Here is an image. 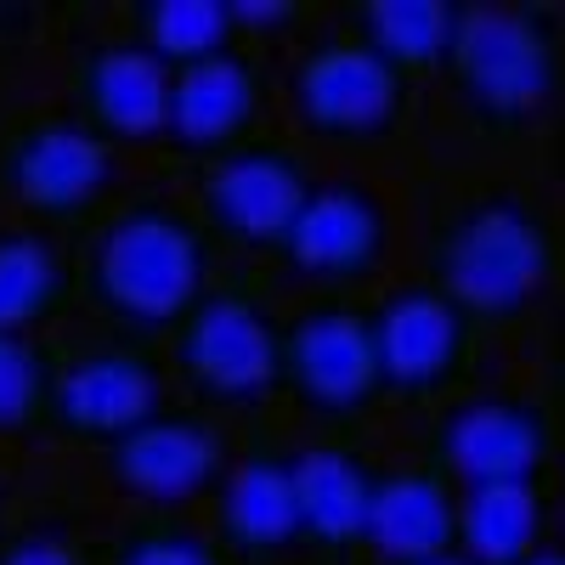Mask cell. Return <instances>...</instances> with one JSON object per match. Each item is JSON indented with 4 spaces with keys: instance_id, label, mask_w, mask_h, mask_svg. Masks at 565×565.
Returning <instances> with one entry per match:
<instances>
[{
    "instance_id": "23",
    "label": "cell",
    "mask_w": 565,
    "mask_h": 565,
    "mask_svg": "<svg viewBox=\"0 0 565 565\" xmlns=\"http://www.w3.org/2000/svg\"><path fill=\"white\" fill-rule=\"evenodd\" d=\"M63 345L45 334H0V441H34L52 430Z\"/></svg>"
},
{
    "instance_id": "2",
    "label": "cell",
    "mask_w": 565,
    "mask_h": 565,
    "mask_svg": "<svg viewBox=\"0 0 565 565\" xmlns=\"http://www.w3.org/2000/svg\"><path fill=\"white\" fill-rule=\"evenodd\" d=\"M559 277V226L526 186L487 181L452 199L424 244V282L452 295L481 328L521 322Z\"/></svg>"
},
{
    "instance_id": "24",
    "label": "cell",
    "mask_w": 565,
    "mask_h": 565,
    "mask_svg": "<svg viewBox=\"0 0 565 565\" xmlns=\"http://www.w3.org/2000/svg\"><path fill=\"white\" fill-rule=\"evenodd\" d=\"M108 565H232L215 532L186 521V509H136L108 543Z\"/></svg>"
},
{
    "instance_id": "25",
    "label": "cell",
    "mask_w": 565,
    "mask_h": 565,
    "mask_svg": "<svg viewBox=\"0 0 565 565\" xmlns=\"http://www.w3.org/2000/svg\"><path fill=\"white\" fill-rule=\"evenodd\" d=\"M0 565H79V548L63 521H29L18 532H0Z\"/></svg>"
},
{
    "instance_id": "9",
    "label": "cell",
    "mask_w": 565,
    "mask_h": 565,
    "mask_svg": "<svg viewBox=\"0 0 565 565\" xmlns=\"http://www.w3.org/2000/svg\"><path fill=\"white\" fill-rule=\"evenodd\" d=\"M271 260L306 289H367L391 260V204L362 175H317Z\"/></svg>"
},
{
    "instance_id": "6",
    "label": "cell",
    "mask_w": 565,
    "mask_h": 565,
    "mask_svg": "<svg viewBox=\"0 0 565 565\" xmlns=\"http://www.w3.org/2000/svg\"><path fill=\"white\" fill-rule=\"evenodd\" d=\"M114 186V148L90 136L68 108H29L0 130V199L29 226L97 221Z\"/></svg>"
},
{
    "instance_id": "18",
    "label": "cell",
    "mask_w": 565,
    "mask_h": 565,
    "mask_svg": "<svg viewBox=\"0 0 565 565\" xmlns=\"http://www.w3.org/2000/svg\"><path fill=\"white\" fill-rule=\"evenodd\" d=\"M458 537L452 548L476 565H521L526 554L548 548L554 532V469L514 481H476L452 498Z\"/></svg>"
},
{
    "instance_id": "7",
    "label": "cell",
    "mask_w": 565,
    "mask_h": 565,
    "mask_svg": "<svg viewBox=\"0 0 565 565\" xmlns=\"http://www.w3.org/2000/svg\"><path fill=\"white\" fill-rule=\"evenodd\" d=\"M282 396L306 418L334 424V430L367 418L385 402L362 300L317 295L295 317H282Z\"/></svg>"
},
{
    "instance_id": "19",
    "label": "cell",
    "mask_w": 565,
    "mask_h": 565,
    "mask_svg": "<svg viewBox=\"0 0 565 565\" xmlns=\"http://www.w3.org/2000/svg\"><path fill=\"white\" fill-rule=\"evenodd\" d=\"M452 498H458V487L430 458L413 469H380L373 476V498H367V521H362V554H373L380 565L447 554L458 537Z\"/></svg>"
},
{
    "instance_id": "20",
    "label": "cell",
    "mask_w": 565,
    "mask_h": 565,
    "mask_svg": "<svg viewBox=\"0 0 565 565\" xmlns=\"http://www.w3.org/2000/svg\"><path fill=\"white\" fill-rule=\"evenodd\" d=\"M79 300L74 255L52 226H0V334H45Z\"/></svg>"
},
{
    "instance_id": "16",
    "label": "cell",
    "mask_w": 565,
    "mask_h": 565,
    "mask_svg": "<svg viewBox=\"0 0 565 565\" xmlns=\"http://www.w3.org/2000/svg\"><path fill=\"white\" fill-rule=\"evenodd\" d=\"M260 108H266V68L244 45L204 57L193 68H175L164 108V153L210 164L226 148L260 136Z\"/></svg>"
},
{
    "instance_id": "28",
    "label": "cell",
    "mask_w": 565,
    "mask_h": 565,
    "mask_svg": "<svg viewBox=\"0 0 565 565\" xmlns=\"http://www.w3.org/2000/svg\"><path fill=\"white\" fill-rule=\"evenodd\" d=\"M7 18H18V12H12V7H0V23H7Z\"/></svg>"
},
{
    "instance_id": "21",
    "label": "cell",
    "mask_w": 565,
    "mask_h": 565,
    "mask_svg": "<svg viewBox=\"0 0 565 565\" xmlns=\"http://www.w3.org/2000/svg\"><path fill=\"white\" fill-rule=\"evenodd\" d=\"M356 45H367L385 68H396L407 85L424 74H441L447 52V23H452V0H362V7L340 12Z\"/></svg>"
},
{
    "instance_id": "11",
    "label": "cell",
    "mask_w": 565,
    "mask_h": 565,
    "mask_svg": "<svg viewBox=\"0 0 565 565\" xmlns=\"http://www.w3.org/2000/svg\"><path fill=\"white\" fill-rule=\"evenodd\" d=\"M554 407L543 396L521 391H469L441 402L430 424V458L452 487H476V481H514V476H537L554 469Z\"/></svg>"
},
{
    "instance_id": "22",
    "label": "cell",
    "mask_w": 565,
    "mask_h": 565,
    "mask_svg": "<svg viewBox=\"0 0 565 565\" xmlns=\"http://www.w3.org/2000/svg\"><path fill=\"white\" fill-rule=\"evenodd\" d=\"M125 23L130 40L153 52L170 74L221 57L244 40L238 0H136V7H125Z\"/></svg>"
},
{
    "instance_id": "8",
    "label": "cell",
    "mask_w": 565,
    "mask_h": 565,
    "mask_svg": "<svg viewBox=\"0 0 565 565\" xmlns=\"http://www.w3.org/2000/svg\"><path fill=\"white\" fill-rule=\"evenodd\" d=\"M289 114L322 148H373L407 125L413 85L351 34H322L289 63Z\"/></svg>"
},
{
    "instance_id": "12",
    "label": "cell",
    "mask_w": 565,
    "mask_h": 565,
    "mask_svg": "<svg viewBox=\"0 0 565 565\" xmlns=\"http://www.w3.org/2000/svg\"><path fill=\"white\" fill-rule=\"evenodd\" d=\"M232 436L204 407H159L108 447L114 492L141 509H193L210 503L232 469Z\"/></svg>"
},
{
    "instance_id": "27",
    "label": "cell",
    "mask_w": 565,
    "mask_h": 565,
    "mask_svg": "<svg viewBox=\"0 0 565 565\" xmlns=\"http://www.w3.org/2000/svg\"><path fill=\"white\" fill-rule=\"evenodd\" d=\"M521 565H565V559H559V548L548 543V548H537V554H526Z\"/></svg>"
},
{
    "instance_id": "10",
    "label": "cell",
    "mask_w": 565,
    "mask_h": 565,
    "mask_svg": "<svg viewBox=\"0 0 565 565\" xmlns=\"http://www.w3.org/2000/svg\"><path fill=\"white\" fill-rule=\"evenodd\" d=\"M317 181V164L295 148L289 136H249L221 159L199 164L193 204L215 244H232L244 255H271L289 232L295 210L306 204Z\"/></svg>"
},
{
    "instance_id": "17",
    "label": "cell",
    "mask_w": 565,
    "mask_h": 565,
    "mask_svg": "<svg viewBox=\"0 0 565 565\" xmlns=\"http://www.w3.org/2000/svg\"><path fill=\"white\" fill-rule=\"evenodd\" d=\"M295 476V514H300V554H317L328 565H345L362 554V521L373 498V463L345 430L317 436L306 447H289Z\"/></svg>"
},
{
    "instance_id": "5",
    "label": "cell",
    "mask_w": 565,
    "mask_h": 565,
    "mask_svg": "<svg viewBox=\"0 0 565 565\" xmlns=\"http://www.w3.org/2000/svg\"><path fill=\"white\" fill-rule=\"evenodd\" d=\"M373 356H380V391L385 402L407 407H441L463 396L469 373L481 356V322L469 317L436 282H396L367 306Z\"/></svg>"
},
{
    "instance_id": "26",
    "label": "cell",
    "mask_w": 565,
    "mask_h": 565,
    "mask_svg": "<svg viewBox=\"0 0 565 565\" xmlns=\"http://www.w3.org/2000/svg\"><path fill=\"white\" fill-rule=\"evenodd\" d=\"M385 565H476V559L458 554V548H447V554H424V559H385Z\"/></svg>"
},
{
    "instance_id": "13",
    "label": "cell",
    "mask_w": 565,
    "mask_h": 565,
    "mask_svg": "<svg viewBox=\"0 0 565 565\" xmlns=\"http://www.w3.org/2000/svg\"><path fill=\"white\" fill-rule=\"evenodd\" d=\"M164 407V362L153 345L108 340L63 351L57 391H52V430L74 447H114L148 413Z\"/></svg>"
},
{
    "instance_id": "14",
    "label": "cell",
    "mask_w": 565,
    "mask_h": 565,
    "mask_svg": "<svg viewBox=\"0 0 565 565\" xmlns=\"http://www.w3.org/2000/svg\"><path fill=\"white\" fill-rule=\"evenodd\" d=\"M68 114L108 148H153L164 141L170 68L125 40H90L68 57Z\"/></svg>"
},
{
    "instance_id": "4",
    "label": "cell",
    "mask_w": 565,
    "mask_h": 565,
    "mask_svg": "<svg viewBox=\"0 0 565 565\" xmlns=\"http://www.w3.org/2000/svg\"><path fill=\"white\" fill-rule=\"evenodd\" d=\"M164 345L181 391L204 413H260L282 396V311L255 266L221 271Z\"/></svg>"
},
{
    "instance_id": "3",
    "label": "cell",
    "mask_w": 565,
    "mask_h": 565,
    "mask_svg": "<svg viewBox=\"0 0 565 565\" xmlns=\"http://www.w3.org/2000/svg\"><path fill=\"white\" fill-rule=\"evenodd\" d=\"M441 74L458 90L469 125L503 141L521 136L559 90V12L458 0Z\"/></svg>"
},
{
    "instance_id": "15",
    "label": "cell",
    "mask_w": 565,
    "mask_h": 565,
    "mask_svg": "<svg viewBox=\"0 0 565 565\" xmlns=\"http://www.w3.org/2000/svg\"><path fill=\"white\" fill-rule=\"evenodd\" d=\"M215 503V543L232 565H271L282 554H300V514H295V476L289 447L266 424H249L244 447L232 452V469Z\"/></svg>"
},
{
    "instance_id": "1",
    "label": "cell",
    "mask_w": 565,
    "mask_h": 565,
    "mask_svg": "<svg viewBox=\"0 0 565 565\" xmlns=\"http://www.w3.org/2000/svg\"><path fill=\"white\" fill-rule=\"evenodd\" d=\"M221 277V244L199 210L159 193H130L108 215H97L85 249L74 255L79 300L97 311L114 340L159 345L186 322L210 282Z\"/></svg>"
}]
</instances>
